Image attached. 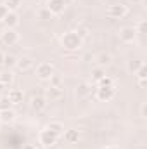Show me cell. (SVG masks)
Masks as SVG:
<instances>
[{
    "label": "cell",
    "mask_w": 147,
    "mask_h": 149,
    "mask_svg": "<svg viewBox=\"0 0 147 149\" xmlns=\"http://www.w3.org/2000/svg\"><path fill=\"white\" fill-rule=\"evenodd\" d=\"M61 43H62V47L66 49V50H78V49H81V45H83V40L76 35V31H68V33H64L62 37H61Z\"/></svg>",
    "instance_id": "6da1fadb"
},
{
    "label": "cell",
    "mask_w": 147,
    "mask_h": 149,
    "mask_svg": "<svg viewBox=\"0 0 147 149\" xmlns=\"http://www.w3.org/2000/svg\"><path fill=\"white\" fill-rule=\"evenodd\" d=\"M116 94V85H97V90H95V97L102 102H107L114 97Z\"/></svg>",
    "instance_id": "7a4b0ae2"
},
{
    "label": "cell",
    "mask_w": 147,
    "mask_h": 149,
    "mask_svg": "<svg viewBox=\"0 0 147 149\" xmlns=\"http://www.w3.org/2000/svg\"><path fill=\"white\" fill-rule=\"evenodd\" d=\"M57 135L54 134V132H50L47 127L43 128V130H40V134H38V142L42 144V146H45V148H50V146H54L55 142H57Z\"/></svg>",
    "instance_id": "3957f363"
},
{
    "label": "cell",
    "mask_w": 147,
    "mask_h": 149,
    "mask_svg": "<svg viewBox=\"0 0 147 149\" xmlns=\"http://www.w3.org/2000/svg\"><path fill=\"white\" fill-rule=\"evenodd\" d=\"M0 42H2L3 45L12 47V45H16V43L19 42V35H17V31H16L14 28H5V30L0 33Z\"/></svg>",
    "instance_id": "277c9868"
},
{
    "label": "cell",
    "mask_w": 147,
    "mask_h": 149,
    "mask_svg": "<svg viewBox=\"0 0 147 149\" xmlns=\"http://www.w3.org/2000/svg\"><path fill=\"white\" fill-rule=\"evenodd\" d=\"M126 14H128V7L125 3H114V5L107 7V16L111 19H121Z\"/></svg>",
    "instance_id": "5b68a950"
},
{
    "label": "cell",
    "mask_w": 147,
    "mask_h": 149,
    "mask_svg": "<svg viewBox=\"0 0 147 149\" xmlns=\"http://www.w3.org/2000/svg\"><path fill=\"white\" fill-rule=\"evenodd\" d=\"M54 73H55V70H54L52 63H40L37 66V76L40 80H49Z\"/></svg>",
    "instance_id": "8992f818"
},
{
    "label": "cell",
    "mask_w": 147,
    "mask_h": 149,
    "mask_svg": "<svg viewBox=\"0 0 147 149\" xmlns=\"http://www.w3.org/2000/svg\"><path fill=\"white\" fill-rule=\"evenodd\" d=\"M64 97V88L62 87H49L45 90V99L50 101V102H55V101H61Z\"/></svg>",
    "instance_id": "52a82bcc"
},
{
    "label": "cell",
    "mask_w": 147,
    "mask_h": 149,
    "mask_svg": "<svg viewBox=\"0 0 147 149\" xmlns=\"http://www.w3.org/2000/svg\"><path fill=\"white\" fill-rule=\"evenodd\" d=\"M135 38H137V31H135L133 26H125V28L119 30V40L123 43H133Z\"/></svg>",
    "instance_id": "ba28073f"
},
{
    "label": "cell",
    "mask_w": 147,
    "mask_h": 149,
    "mask_svg": "<svg viewBox=\"0 0 147 149\" xmlns=\"http://www.w3.org/2000/svg\"><path fill=\"white\" fill-rule=\"evenodd\" d=\"M64 9H66V5L61 0H47V10L50 12V16L52 14L54 16H59V14L64 12Z\"/></svg>",
    "instance_id": "9c48e42d"
},
{
    "label": "cell",
    "mask_w": 147,
    "mask_h": 149,
    "mask_svg": "<svg viewBox=\"0 0 147 149\" xmlns=\"http://www.w3.org/2000/svg\"><path fill=\"white\" fill-rule=\"evenodd\" d=\"M5 97L9 99V102H10V104L17 106V104H21V102H23V99H24V92H23L21 88H10V90H9V94H7Z\"/></svg>",
    "instance_id": "30bf717a"
},
{
    "label": "cell",
    "mask_w": 147,
    "mask_h": 149,
    "mask_svg": "<svg viewBox=\"0 0 147 149\" xmlns=\"http://www.w3.org/2000/svg\"><path fill=\"white\" fill-rule=\"evenodd\" d=\"M33 66H35V59H33L31 56H23L21 59L16 61V68L21 70V71H28V70H31Z\"/></svg>",
    "instance_id": "8fae6325"
},
{
    "label": "cell",
    "mask_w": 147,
    "mask_h": 149,
    "mask_svg": "<svg viewBox=\"0 0 147 149\" xmlns=\"http://www.w3.org/2000/svg\"><path fill=\"white\" fill-rule=\"evenodd\" d=\"M47 99L45 97H42V95H33L31 99H30V108L33 109V111H43L45 108H47Z\"/></svg>",
    "instance_id": "7c38bea8"
},
{
    "label": "cell",
    "mask_w": 147,
    "mask_h": 149,
    "mask_svg": "<svg viewBox=\"0 0 147 149\" xmlns=\"http://www.w3.org/2000/svg\"><path fill=\"white\" fill-rule=\"evenodd\" d=\"M95 63H97V66L99 68H107L112 64V56H111L109 52H101V54H97V57H95Z\"/></svg>",
    "instance_id": "4fadbf2b"
},
{
    "label": "cell",
    "mask_w": 147,
    "mask_h": 149,
    "mask_svg": "<svg viewBox=\"0 0 147 149\" xmlns=\"http://www.w3.org/2000/svg\"><path fill=\"white\" fill-rule=\"evenodd\" d=\"M2 21H3V24H5L7 28H16V26L19 24V16H17V12L9 10V12H7V16H5Z\"/></svg>",
    "instance_id": "5bb4252c"
},
{
    "label": "cell",
    "mask_w": 147,
    "mask_h": 149,
    "mask_svg": "<svg viewBox=\"0 0 147 149\" xmlns=\"http://www.w3.org/2000/svg\"><path fill=\"white\" fill-rule=\"evenodd\" d=\"M64 141L68 142V144H76L78 141H80V130H76V128H69V130H64Z\"/></svg>",
    "instance_id": "9a60e30c"
},
{
    "label": "cell",
    "mask_w": 147,
    "mask_h": 149,
    "mask_svg": "<svg viewBox=\"0 0 147 149\" xmlns=\"http://www.w3.org/2000/svg\"><path fill=\"white\" fill-rule=\"evenodd\" d=\"M90 92H92V85H90V83H87V81H83V83H80V85L76 87V97H78V99L88 97V95H90Z\"/></svg>",
    "instance_id": "2e32d148"
},
{
    "label": "cell",
    "mask_w": 147,
    "mask_h": 149,
    "mask_svg": "<svg viewBox=\"0 0 147 149\" xmlns=\"http://www.w3.org/2000/svg\"><path fill=\"white\" fill-rule=\"evenodd\" d=\"M47 128H49L50 132H54L57 137H61V135L64 134V130H66V128H64V125H62L61 121H50V123L47 125Z\"/></svg>",
    "instance_id": "e0dca14e"
},
{
    "label": "cell",
    "mask_w": 147,
    "mask_h": 149,
    "mask_svg": "<svg viewBox=\"0 0 147 149\" xmlns=\"http://www.w3.org/2000/svg\"><path fill=\"white\" fill-rule=\"evenodd\" d=\"M14 118H16V113L12 111L10 108L0 111V121H2V123H10V121H14Z\"/></svg>",
    "instance_id": "ac0fdd59"
},
{
    "label": "cell",
    "mask_w": 147,
    "mask_h": 149,
    "mask_svg": "<svg viewBox=\"0 0 147 149\" xmlns=\"http://www.w3.org/2000/svg\"><path fill=\"white\" fill-rule=\"evenodd\" d=\"M12 81H14V73H12L10 70H5V71L0 73V83H3V85L7 87V85H10Z\"/></svg>",
    "instance_id": "d6986e66"
},
{
    "label": "cell",
    "mask_w": 147,
    "mask_h": 149,
    "mask_svg": "<svg viewBox=\"0 0 147 149\" xmlns=\"http://www.w3.org/2000/svg\"><path fill=\"white\" fill-rule=\"evenodd\" d=\"M142 64H144V61H142V59H130V61L126 63V70H128L130 73H135Z\"/></svg>",
    "instance_id": "ffe728a7"
},
{
    "label": "cell",
    "mask_w": 147,
    "mask_h": 149,
    "mask_svg": "<svg viewBox=\"0 0 147 149\" xmlns=\"http://www.w3.org/2000/svg\"><path fill=\"white\" fill-rule=\"evenodd\" d=\"M102 76H106V70H104V68H99V66L94 68V70H92V83H97Z\"/></svg>",
    "instance_id": "44dd1931"
},
{
    "label": "cell",
    "mask_w": 147,
    "mask_h": 149,
    "mask_svg": "<svg viewBox=\"0 0 147 149\" xmlns=\"http://www.w3.org/2000/svg\"><path fill=\"white\" fill-rule=\"evenodd\" d=\"M16 61H17V57L12 56V54H5V56H3V64H5L7 68H14V66H16Z\"/></svg>",
    "instance_id": "7402d4cb"
},
{
    "label": "cell",
    "mask_w": 147,
    "mask_h": 149,
    "mask_svg": "<svg viewBox=\"0 0 147 149\" xmlns=\"http://www.w3.org/2000/svg\"><path fill=\"white\" fill-rule=\"evenodd\" d=\"M21 2H23V0H5L3 3H5V7H7L9 10H14V12H16V10L21 7Z\"/></svg>",
    "instance_id": "603a6c76"
},
{
    "label": "cell",
    "mask_w": 147,
    "mask_h": 149,
    "mask_svg": "<svg viewBox=\"0 0 147 149\" xmlns=\"http://www.w3.org/2000/svg\"><path fill=\"white\" fill-rule=\"evenodd\" d=\"M135 31L137 33H140V35H144L146 33V30H147V24H146V19H139L137 23H135Z\"/></svg>",
    "instance_id": "cb8c5ba5"
},
{
    "label": "cell",
    "mask_w": 147,
    "mask_h": 149,
    "mask_svg": "<svg viewBox=\"0 0 147 149\" xmlns=\"http://www.w3.org/2000/svg\"><path fill=\"white\" fill-rule=\"evenodd\" d=\"M76 35L81 38V40H87L88 35H90V31H88V28H85V26H78V28H76Z\"/></svg>",
    "instance_id": "d4e9b609"
},
{
    "label": "cell",
    "mask_w": 147,
    "mask_h": 149,
    "mask_svg": "<svg viewBox=\"0 0 147 149\" xmlns=\"http://www.w3.org/2000/svg\"><path fill=\"white\" fill-rule=\"evenodd\" d=\"M135 74H137V80H147V68H146V64H142V66L135 71Z\"/></svg>",
    "instance_id": "484cf974"
},
{
    "label": "cell",
    "mask_w": 147,
    "mask_h": 149,
    "mask_svg": "<svg viewBox=\"0 0 147 149\" xmlns=\"http://www.w3.org/2000/svg\"><path fill=\"white\" fill-rule=\"evenodd\" d=\"M49 81H50V85H52V87H61V83H62V78H61L57 73H54L50 78H49Z\"/></svg>",
    "instance_id": "4316f807"
},
{
    "label": "cell",
    "mask_w": 147,
    "mask_h": 149,
    "mask_svg": "<svg viewBox=\"0 0 147 149\" xmlns=\"http://www.w3.org/2000/svg\"><path fill=\"white\" fill-rule=\"evenodd\" d=\"M97 85H114V81H112V78H109V76H102L97 81Z\"/></svg>",
    "instance_id": "83f0119b"
},
{
    "label": "cell",
    "mask_w": 147,
    "mask_h": 149,
    "mask_svg": "<svg viewBox=\"0 0 147 149\" xmlns=\"http://www.w3.org/2000/svg\"><path fill=\"white\" fill-rule=\"evenodd\" d=\"M10 108V102H9V99L7 97H2L0 99V111H3V109H9Z\"/></svg>",
    "instance_id": "f1b7e54d"
},
{
    "label": "cell",
    "mask_w": 147,
    "mask_h": 149,
    "mask_svg": "<svg viewBox=\"0 0 147 149\" xmlns=\"http://www.w3.org/2000/svg\"><path fill=\"white\" fill-rule=\"evenodd\" d=\"M7 12H9V9L5 7V3H0V21L7 16Z\"/></svg>",
    "instance_id": "f546056e"
},
{
    "label": "cell",
    "mask_w": 147,
    "mask_h": 149,
    "mask_svg": "<svg viewBox=\"0 0 147 149\" xmlns=\"http://www.w3.org/2000/svg\"><path fill=\"white\" fill-rule=\"evenodd\" d=\"M140 116L142 118H147V102H142L140 104Z\"/></svg>",
    "instance_id": "4dcf8cb0"
},
{
    "label": "cell",
    "mask_w": 147,
    "mask_h": 149,
    "mask_svg": "<svg viewBox=\"0 0 147 149\" xmlns=\"http://www.w3.org/2000/svg\"><path fill=\"white\" fill-rule=\"evenodd\" d=\"M146 85H147V81H146V80H139V87H140V88H144Z\"/></svg>",
    "instance_id": "1f68e13d"
},
{
    "label": "cell",
    "mask_w": 147,
    "mask_h": 149,
    "mask_svg": "<svg viewBox=\"0 0 147 149\" xmlns=\"http://www.w3.org/2000/svg\"><path fill=\"white\" fill-rule=\"evenodd\" d=\"M61 2H62V3H64L66 7H68V5H71V3H73L74 0H61Z\"/></svg>",
    "instance_id": "d6a6232c"
},
{
    "label": "cell",
    "mask_w": 147,
    "mask_h": 149,
    "mask_svg": "<svg viewBox=\"0 0 147 149\" xmlns=\"http://www.w3.org/2000/svg\"><path fill=\"white\" fill-rule=\"evenodd\" d=\"M3 56H5V54H2V52H0V66L3 64Z\"/></svg>",
    "instance_id": "836d02e7"
},
{
    "label": "cell",
    "mask_w": 147,
    "mask_h": 149,
    "mask_svg": "<svg viewBox=\"0 0 147 149\" xmlns=\"http://www.w3.org/2000/svg\"><path fill=\"white\" fill-rule=\"evenodd\" d=\"M104 149H119L118 146H107V148H104Z\"/></svg>",
    "instance_id": "e575fe53"
},
{
    "label": "cell",
    "mask_w": 147,
    "mask_h": 149,
    "mask_svg": "<svg viewBox=\"0 0 147 149\" xmlns=\"http://www.w3.org/2000/svg\"><path fill=\"white\" fill-rule=\"evenodd\" d=\"M132 3H142V0H130Z\"/></svg>",
    "instance_id": "d590c367"
},
{
    "label": "cell",
    "mask_w": 147,
    "mask_h": 149,
    "mask_svg": "<svg viewBox=\"0 0 147 149\" xmlns=\"http://www.w3.org/2000/svg\"><path fill=\"white\" fill-rule=\"evenodd\" d=\"M3 87H5V85H3V83H0V94L3 92Z\"/></svg>",
    "instance_id": "8d00e7d4"
},
{
    "label": "cell",
    "mask_w": 147,
    "mask_h": 149,
    "mask_svg": "<svg viewBox=\"0 0 147 149\" xmlns=\"http://www.w3.org/2000/svg\"><path fill=\"white\" fill-rule=\"evenodd\" d=\"M24 149H37V148H35V146H26Z\"/></svg>",
    "instance_id": "74e56055"
},
{
    "label": "cell",
    "mask_w": 147,
    "mask_h": 149,
    "mask_svg": "<svg viewBox=\"0 0 147 149\" xmlns=\"http://www.w3.org/2000/svg\"><path fill=\"white\" fill-rule=\"evenodd\" d=\"M139 149H144V148H139Z\"/></svg>",
    "instance_id": "f35d334b"
}]
</instances>
